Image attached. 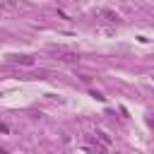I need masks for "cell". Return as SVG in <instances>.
Returning a JSON list of instances; mask_svg holds the SVG:
<instances>
[{
    "label": "cell",
    "mask_w": 154,
    "mask_h": 154,
    "mask_svg": "<svg viewBox=\"0 0 154 154\" xmlns=\"http://www.w3.org/2000/svg\"><path fill=\"white\" fill-rule=\"evenodd\" d=\"M99 14H101V17H106V19H108V22H120V17H118V14H116V12H111V10H101V12H99Z\"/></svg>",
    "instance_id": "4"
},
{
    "label": "cell",
    "mask_w": 154,
    "mask_h": 154,
    "mask_svg": "<svg viewBox=\"0 0 154 154\" xmlns=\"http://www.w3.org/2000/svg\"><path fill=\"white\" fill-rule=\"evenodd\" d=\"M55 58L63 60V63H77V60H79V55H77V53H70V51H58Z\"/></svg>",
    "instance_id": "2"
},
{
    "label": "cell",
    "mask_w": 154,
    "mask_h": 154,
    "mask_svg": "<svg viewBox=\"0 0 154 154\" xmlns=\"http://www.w3.org/2000/svg\"><path fill=\"white\" fill-rule=\"evenodd\" d=\"M96 137H99V140H101V142H103V144H106V147H108V144H111V137H108V135H106V132H96Z\"/></svg>",
    "instance_id": "5"
},
{
    "label": "cell",
    "mask_w": 154,
    "mask_h": 154,
    "mask_svg": "<svg viewBox=\"0 0 154 154\" xmlns=\"http://www.w3.org/2000/svg\"><path fill=\"white\" fill-rule=\"evenodd\" d=\"M87 144H89V147H91L96 154H106V152H108V147H106V144H103L99 137H94V135H89V137H87Z\"/></svg>",
    "instance_id": "1"
},
{
    "label": "cell",
    "mask_w": 154,
    "mask_h": 154,
    "mask_svg": "<svg viewBox=\"0 0 154 154\" xmlns=\"http://www.w3.org/2000/svg\"><path fill=\"white\" fill-rule=\"evenodd\" d=\"M12 63H19V65H24V67H31L36 60H34V55H12L10 58Z\"/></svg>",
    "instance_id": "3"
},
{
    "label": "cell",
    "mask_w": 154,
    "mask_h": 154,
    "mask_svg": "<svg viewBox=\"0 0 154 154\" xmlns=\"http://www.w3.org/2000/svg\"><path fill=\"white\" fill-rule=\"evenodd\" d=\"M116 154H125V152H116Z\"/></svg>",
    "instance_id": "7"
},
{
    "label": "cell",
    "mask_w": 154,
    "mask_h": 154,
    "mask_svg": "<svg viewBox=\"0 0 154 154\" xmlns=\"http://www.w3.org/2000/svg\"><path fill=\"white\" fill-rule=\"evenodd\" d=\"M0 154H7V152H5V149H0Z\"/></svg>",
    "instance_id": "6"
}]
</instances>
